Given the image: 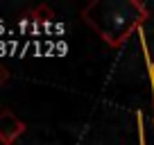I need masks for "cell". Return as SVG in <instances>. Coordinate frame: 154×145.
Returning a JSON list of instances; mask_svg holds the SVG:
<instances>
[{"mask_svg":"<svg viewBox=\"0 0 154 145\" xmlns=\"http://www.w3.org/2000/svg\"><path fill=\"white\" fill-rule=\"evenodd\" d=\"M34 16H36V18H41V20H48V18H52V11H50V7L41 5V7H36V9H34Z\"/></svg>","mask_w":154,"mask_h":145,"instance_id":"cell-3","label":"cell"},{"mask_svg":"<svg viewBox=\"0 0 154 145\" xmlns=\"http://www.w3.org/2000/svg\"><path fill=\"white\" fill-rule=\"evenodd\" d=\"M86 25H91L104 43L122 45L129 34L145 20L147 11L140 2L134 0H120V2H109V0H95L82 11Z\"/></svg>","mask_w":154,"mask_h":145,"instance_id":"cell-1","label":"cell"},{"mask_svg":"<svg viewBox=\"0 0 154 145\" xmlns=\"http://www.w3.org/2000/svg\"><path fill=\"white\" fill-rule=\"evenodd\" d=\"M25 134V122L16 116L14 111L5 109V111L0 113V143L2 145H11L16 143L18 136Z\"/></svg>","mask_w":154,"mask_h":145,"instance_id":"cell-2","label":"cell"},{"mask_svg":"<svg viewBox=\"0 0 154 145\" xmlns=\"http://www.w3.org/2000/svg\"><path fill=\"white\" fill-rule=\"evenodd\" d=\"M7 82H9V70H7V68L0 63V86H5Z\"/></svg>","mask_w":154,"mask_h":145,"instance_id":"cell-4","label":"cell"}]
</instances>
